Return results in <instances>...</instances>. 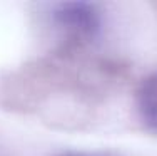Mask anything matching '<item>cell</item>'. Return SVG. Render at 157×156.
I'll return each instance as SVG.
<instances>
[{
	"instance_id": "6da1fadb",
	"label": "cell",
	"mask_w": 157,
	"mask_h": 156,
	"mask_svg": "<svg viewBox=\"0 0 157 156\" xmlns=\"http://www.w3.org/2000/svg\"><path fill=\"white\" fill-rule=\"evenodd\" d=\"M57 14L63 25L80 34H92L99 25L94 7L87 3H63Z\"/></svg>"
},
{
	"instance_id": "7a4b0ae2",
	"label": "cell",
	"mask_w": 157,
	"mask_h": 156,
	"mask_svg": "<svg viewBox=\"0 0 157 156\" xmlns=\"http://www.w3.org/2000/svg\"><path fill=\"white\" fill-rule=\"evenodd\" d=\"M137 109L144 124L157 133V70L140 84L137 92Z\"/></svg>"
}]
</instances>
